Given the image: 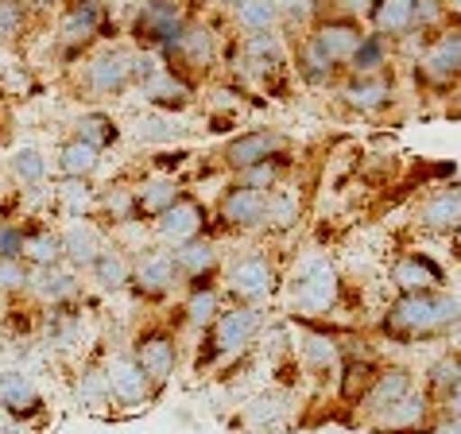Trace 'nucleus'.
I'll return each mask as SVG.
<instances>
[{"mask_svg": "<svg viewBox=\"0 0 461 434\" xmlns=\"http://www.w3.org/2000/svg\"><path fill=\"white\" fill-rule=\"evenodd\" d=\"M175 284H178V272H175L171 249H151V252H140L132 260V279H128V287H132L140 299H163L175 291Z\"/></svg>", "mask_w": 461, "mask_h": 434, "instance_id": "obj_10", "label": "nucleus"}, {"mask_svg": "<svg viewBox=\"0 0 461 434\" xmlns=\"http://www.w3.org/2000/svg\"><path fill=\"white\" fill-rule=\"evenodd\" d=\"M299 353H303V365L314 368V373H334V365H338V346L330 338H318V334H306Z\"/></svg>", "mask_w": 461, "mask_h": 434, "instance_id": "obj_42", "label": "nucleus"}, {"mask_svg": "<svg viewBox=\"0 0 461 434\" xmlns=\"http://www.w3.org/2000/svg\"><path fill=\"white\" fill-rule=\"evenodd\" d=\"M20 249H23L20 222H0V257H20Z\"/></svg>", "mask_w": 461, "mask_h": 434, "instance_id": "obj_52", "label": "nucleus"}, {"mask_svg": "<svg viewBox=\"0 0 461 434\" xmlns=\"http://www.w3.org/2000/svg\"><path fill=\"white\" fill-rule=\"evenodd\" d=\"M279 148H284V136H279V132H272V129H252V132H240V136L229 140L225 151H221V163H225L229 171L240 175V171L256 167V163L279 156Z\"/></svg>", "mask_w": 461, "mask_h": 434, "instance_id": "obj_15", "label": "nucleus"}, {"mask_svg": "<svg viewBox=\"0 0 461 434\" xmlns=\"http://www.w3.org/2000/svg\"><path fill=\"white\" fill-rule=\"evenodd\" d=\"M128 353H132V361L140 365V373L151 380L156 392L167 384V380L175 376V368H178V341H175L171 330H163V326L140 330Z\"/></svg>", "mask_w": 461, "mask_h": 434, "instance_id": "obj_6", "label": "nucleus"}, {"mask_svg": "<svg viewBox=\"0 0 461 434\" xmlns=\"http://www.w3.org/2000/svg\"><path fill=\"white\" fill-rule=\"evenodd\" d=\"M430 434H461V419H442V423L434 427Z\"/></svg>", "mask_w": 461, "mask_h": 434, "instance_id": "obj_56", "label": "nucleus"}, {"mask_svg": "<svg viewBox=\"0 0 461 434\" xmlns=\"http://www.w3.org/2000/svg\"><path fill=\"white\" fill-rule=\"evenodd\" d=\"M28 291L47 306H67V303L78 299V272H70L67 264L40 267V272H32V287Z\"/></svg>", "mask_w": 461, "mask_h": 434, "instance_id": "obj_20", "label": "nucleus"}, {"mask_svg": "<svg viewBox=\"0 0 461 434\" xmlns=\"http://www.w3.org/2000/svg\"><path fill=\"white\" fill-rule=\"evenodd\" d=\"M151 225H156V240H163V245H171V249L186 245V240L202 237V229H206V206H202L198 198L183 194L171 210H163Z\"/></svg>", "mask_w": 461, "mask_h": 434, "instance_id": "obj_12", "label": "nucleus"}, {"mask_svg": "<svg viewBox=\"0 0 461 434\" xmlns=\"http://www.w3.org/2000/svg\"><path fill=\"white\" fill-rule=\"evenodd\" d=\"M442 411H446V419H461V380L442 392Z\"/></svg>", "mask_w": 461, "mask_h": 434, "instance_id": "obj_53", "label": "nucleus"}, {"mask_svg": "<svg viewBox=\"0 0 461 434\" xmlns=\"http://www.w3.org/2000/svg\"><path fill=\"white\" fill-rule=\"evenodd\" d=\"M136 94L144 97L156 113L186 109V105H190V97H194V94H190V82H186V78H178V74L167 70V67H159L148 82H140V86H136Z\"/></svg>", "mask_w": 461, "mask_h": 434, "instance_id": "obj_18", "label": "nucleus"}, {"mask_svg": "<svg viewBox=\"0 0 461 434\" xmlns=\"http://www.w3.org/2000/svg\"><path fill=\"white\" fill-rule=\"evenodd\" d=\"M240 55L249 62V74L256 78H272V74L284 67V43H279L276 32H264V35H249L245 43H240Z\"/></svg>", "mask_w": 461, "mask_h": 434, "instance_id": "obj_30", "label": "nucleus"}, {"mask_svg": "<svg viewBox=\"0 0 461 434\" xmlns=\"http://www.w3.org/2000/svg\"><path fill=\"white\" fill-rule=\"evenodd\" d=\"M264 318H260V306H245V303H233V306H221V314L206 326L210 330V349L213 353H245L256 334H260Z\"/></svg>", "mask_w": 461, "mask_h": 434, "instance_id": "obj_7", "label": "nucleus"}, {"mask_svg": "<svg viewBox=\"0 0 461 434\" xmlns=\"http://www.w3.org/2000/svg\"><path fill=\"white\" fill-rule=\"evenodd\" d=\"M229 16H233V28L245 35H264L276 32V0H229Z\"/></svg>", "mask_w": 461, "mask_h": 434, "instance_id": "obj_31", "label": "nucleus"}, {"mask_svg": "<svg viewBox=\"0 0 461 434\" xmlns=\"http://www.w3.org/2000/svg\"><path fill=\"white\" fill-rule=\"evenodd\" d=\"M70 136H78L82 144L105 151V148H113L121 140V129H117V121H113V113H105V109H86V113H78V121H74V132Z\"/></svg>", "mask_w": 461, "mask_h": 434, "instance_id": "obj_33", "label": "nucleus"}, {"mask_svg": "<svg viewBox=\"0 0 461 434\" xmlns=\"http://www.w3.org/2000/svg\"><path fill=\"white\" fill-rule=\"evenodd\" d=\"M62 264L70 267V272H89V264L97 260V252L109 245L105 233L89 222V217H82V222H70L67 229H62Z\"/></svg>", "mask_w": 461, "mask_h": 434, "instance_id": "obj_17", "label": "nucleus"}, {"mask_svg": "<svg viewBox=\"0 0 461 434\" xmlns=\"http://www.w3.org/2000/svg\"><path fill=\"white\" fill-rule=\"evenodd\" d=\"M422 67L434 78H461V32H442L438 40L427 47Z\"/></svg>", "mask_w": 461, "mask_h": 434, "instance_id": "obj_32", "label": "nucleus"}, {"mask_svg": "<svg viewBox=\"0 0 461 434\" xmlns=\"http://www.w3.org/2000/svg\"><path fill=\"white\" fill-rule=\"evenodd\" d=\"M163 67L175 70L178 78L190 82V74H206L217 62V32L210 28L206 20L186 16V23L178 28V35L159 50Z\"/></svg>", "mask_w": 461, "mask_h": 434, "instance_id": "obj_4", "label": "nucleus"}, {"mask_svg": "<svg viewBox=\"0 0 461 434\" xmlns=\"http://www.w3.org/2000/svg\"><path fill=\"white\" fill-rule=\"evenodd\" d=\"M264 213H267V194L264 190H252V186H240L233 183L217 202V217L229 225V229H264Z\"/></svg>", "mask_w": 461, "mask_h": 434, "instance_id": "obj_16", "label": "nucleus"}, {"mask_svg": "<svg viewBox=\"0 0 461 434\" xmlns=\"http://www.w3.org/2000/svg\"><path fill=\"white\" fill-rule=\"evenodd\" d=\"M419 225L430 233H454L461 225V186H446L419 206Z\"/></svg>", "mask_w": 461, "mask_h": 434, "instance_id": "obj_23", "label": "nucleus"}, {"mask_svg": "<svg viewBox=\"0 0 461 434\" xmlns=\"http://www.w3.org/2000/svg\"><path fill=\"white\" fill-rule=\"evenodd\" d=\"M221 314V291L210 287V284H190V295L183 303V318L194 330H206L213 318Z\"/></svg>", "mask_w": 461, "mask_h": 434, "instance_id": "obj_37", "label": "nucleus"}, {"mask_svg": "<svg viewBox=\"0 0 461 434\" xmlns=\"http://www.w3.org/2000/svg\"><path fill=\"white\" fill-rule=\"evenodd\" d=\"M97 210L113 222H136V190L132 186H113L97 198Z\"/></svg>", "mask_w": 461, "mask_h": 434, "instance_id": "obj_44", "label": "nucleus"}, {"mask_svg": "<svg viewBox=\"0 0 461 434\" xmlns=\"http://www.w3.org/2000/svg\"><path fill=\"white\" fill-rule=\"evenodd\" d=\"M20 260L28 264L32 272L62 264V237H59V229H50V225H32V229H23Z\"/></svg>", "mask_w": 461, "mask_h": 434, "instance_id": "obj_25", "label": "nucleus"}, {"mask_svg": "<svg viewBox=\"0 0 461 434\" xmlns=\"http://www.w3.org/2000/svg\"><path fill=\"white\" fill-rule=\"evenodd\" d=\"M8 175L12 183H20V190H35L47 183V156L32 144H20L16 151L8 156Z\"/></svg>", "mask_w": 461, "mask_h": 434, "instance_id": "obj_34", "label": "nucleus"}, {"mask_svg": "<svg viewBox=\"0 0 461 434\" xmlns=\"http://www.w3.org/2000/svg\"><path fill=\"white\" fill-rule=\"evenodd\" d=\"M0 407L20 423H32L35 415H43V392L28 368H5L0 373Z\"/></svg>", "mask_w": 461, "mask_h": 434, "instance_id": "obj_14", "label": "nucleus"}, {"mask_svg": "<svg viewBox=\"0 0 461 434\" xmlns=\"http://www.w3.org/2000/svg\"><path fill=\"white\" fill-rule=\"evenodd\" d=\"M28 287H32V267L20 257H0V295L16 299V295H28Z\"/></svg>", "mask_w": 461, "mask_h": 434, "instance_id": "obj_43", "label": "nucleus"}, {"mask_svg": "<svg viewBox=\"0 0 461 434\" xmlns=\"http://www.w3.org/2000/svg\"><path fill=\"white\" fill-rule=\"evenodd\" d=\"M446 20V5L442 0H415V32H430Z\"/></svg>", "mask_w": 461, "mask_h": 434, "instance_id": "obj_51", "label": "nucleus"}, {"mask_svg": "<svg viewBox=\"0 0 461 434\" xmlns=\"http://www.w3.org/2000/svg\"><path fill=\"white\" fill-rule=\"evenodd\" d=\"M74 400H78V407H86V411H105V407L113 403L105 365H86L82 368L78 384H74Z\"/></svg>", "mask_w": 461, "mask_h": 434, "instance_id": "obj_35", "label": "nucleus"}, {"mask_svg": "<svg viewBox=\"0 0 461 434\" xmlns=\"http://www.w3.org/2000/svg\"><path fill=\"white\" fill-rule=\"evenodd\" d=\"M186 124L175 117V113H151L148 121H140V140H148V144H159V140H175L183 136Z\"/></svg>", "mask_w": 461, "mask_h": 434, "instance_id": "obj_47", "label": "nucleus"}, {"mask_svg": "<svg viewBox=\"0 0 461 434\" xmlns=\"http://www.w3.org/2000/svg\"><path fill=\"white\" fill-rule=\"evenodd\" d=\"M132 89V47H97L86 50L74 70V94L86 101H109Z\"/></svg>", "mask_w": 461, "mask_h": 434, "instance_id": "obj_2", "label": "nucleus"}, {"mask_svg": "<svg viewBox=\"0 0 461 434\" xmlns=\"http://www.w3.org/2000/svg\"><path fill=\"white\" fill-rule=\"evenodd\" d=\"M461 322V299L446 295V291H419V295H400L388 314H384L380 330L395 341H419L434 334H450Z\"/></svg>", "mask_w": 461, "mask_h": 434, "instance_id": "obj_1", "label": "nucleus"}, {"mask_svg": "<svg viewBox=\"0 0 461 434\" xmlns=\"http://www.w3.org/2000/svg\"><path fill=\"white\" fill-rule=\"evenodd\" d=\"M454 240H457V252H461V225L454 229Z\"/></svg>", "mask_w": 461, "mask_h": 434, "instance_id": "obj_58", "label": "nucleus"}, {"mask_svg": "<svg viewBox=\"0 0 461 434\" xmlns=\"http://www.w3.org/2000/svg\"><path fill=\"white\" fill-rule=\"evenodd\" d=\"M361 40H365L361 20H349V16H326V20H318L311 32V43L322 50L334 67H345Z\"/></svg>", "mask_w": 461, "mask_h": 434, "instance_id": "obj_13", "label": "nucleus"}, {"mask_svg": "<svg viewBox=\"0 0 461 434\" xmlns=\"http://www.w3.org/2000/svg\"><path fill=\"white\" fill-rule=\"evenodd\" d=\"M368 8H373V0H341V12H338V16L357 20V16H368Z\"/></svg>", "mask_w": 461, "mask_h": 434, "instance_id": "obj_54", "label": "nucleus"}, {"mask_svg": "<svg viewBox=\"0 0 461 434\" xmlns=\"http://www.w3.org/2000/svg\"><path fill=\"white\" fill-rule=\"evenodd\" d=\"M427 407H430L427 395L411 388L400 403H392L388 411H380L376 419H380V427H384V430H411V427H419L422 419H427Z\"/></svg>", "mask_w": 461, "mask_h": 434, "instance_id": "obj_36", "label": "nucleus"}, {"mask_svg": "<svg viewBox=\"0 0 461 434\" xmlns=\"http://www.w3.org/2000/svg\"><path fill=\"white\" fill-rule=\"evenodd\" d=\"M392 284L403 295H419V291H442V267L427 257H403L392 267Z\"/></svg>", "mask_w": 461, "mask_h": 434, "instance_id": "obj_26", "label": "nucleus"}, {"mask_svg": "<svg viewBox=\"0 0 461 434\" xmlns=\"http://www.w3.org/2000/svg\"><path fill=\"white\" fill-rule=\"evenodd\" d=\"M105 28V5L101 0H70L59 20V43L67 55H86Z\"/></svg>", "mask_w": 461, "mask_h": 434, "instance_id": "obj_8", "label": "nucleus"}, {"mask_svg": "<svg viewBox=\"0 0 461 434\" xmlns=\"http://www.w3.org/2000/svg\"><path fill=\"white\" fill-rule=\"evenodd\" d=\"M32 8L28 0H0V47L20 43V35L28 32Z\"/></svg>", "mask_w": 461, "mask_h": 434, "instance_id": "obj_41", "label": "nucleus"}, {"mask_svg": "<svg viewBox=\"0 0 461 434\" xmlns=\"http://www.w3.org/2000/svg\"><path fill=\"white\" fill-rule=\"evenodd\" d=\"M89 279L101 287V291H109V295H117V291L128 287V279H132V260L124 257V249L117 245H105L97 252V260L89 264Z\"/></svg>", "mask_w": 461, "mask_h": 434, "instance_id": "obj_28", "label": "nucleus"}, {"mask_svg": "<svg viewBox=\"0 0 461 434\" xmlns=\"http://www.w3.org/2000/svg\"><path fill=\"white\" fill-rule=\"evenodd\" d=\"M109 373V395L117 407H128V411H136V407H148L156 388H151V380L140 373V365L132 361V353H117L113 361L105 365Z\"/></svg>", "mask_w": 461, "mask_h": 434, "instance_id": "obj_11", "label": "nucleus"}, {"mask_svg": "<svg viewBox=\"0 0 461 434\" xmlns=\"http://www.w3.org/2000/svg\"><path fill=\"white\" fill-rule=\"evenodd\" d=\"M55 167L62 178H78V183H86V178H94L101 167V151L82 144L78 136H67L55 151Z\"/></svg>", "mask_w": 461, "mask_h": 434, "instance_id": "obj_27", "label": "nucleus"}, {"mask_svg": "<svg viewBox=\"0 0 461 434\" xmlns=\"http://www.w3.org/2000/svg\"><path fill=\"white\" fill-rule=\"evenodd\" d=\"M291 311L299 314H311V318H322L338 306V295H341V276L338 267L322 260V257H306L299 267L291 272Z\"/></svg>", "mask_w": 461, "mask_h": 434, "instance_id": "obj_3", "label": "nucleus"}, {"mask_svg": "<svg viewBox=\"0 0 461 434\" xmlns=\"http://www.w3.org/2000/svg\"><path fill=\"white\" fill-rule=\"evenodd\" d=\"M376 368L373 361H345V373H341V395L345 400H361L365 388L373 384Z\"/></svg>", "mask_w": 461, "mask_h": 434, "instance_id": "obj_48", "label": "nucleus"}, {"mask_svg": "<svg viewBox=\"0 0 461 434\" xmlns=\"http://www.w3.org/2000/svg\"><path fill=\"white\" fill-rule=\"evenodd\" d=\"M183 198V183L171 175H156L136 186V222H156L163 210H171Z\"/></svg>", "mask_w": 461, "mask_h": 434, "instance_id": "obj_21", "label": "nucleus"}, {"mask_svg": "<svg viewBox=\"0 0 461 434\" xmlns=\"http://www.w3.org/2000/svg\"><path fill=\"white\" fill-rule=\"evenodd\" d=\"M411 388H415L411 373H407V368H400V365H392V368H380V373L373 376V384L365 388V395H361L357 403H361L368 415H380V411H388L392 403H400Z\"/></svg>", "mask_w": 461, "mask_h": 434, "instance_id": "obj_19", "label": "nucleus"}, {"mask_svg": "<svg viewBox=\"0 0 461 434\" xmlns=\"http://www.w3.org/2000/svg\"><path fill=\"white\" fill-rule=\"evenodd\" d=\"M171 260H175L178 279L206 284V276H213V267H217V249H213V240L194 237V240H186V245H175L171 249Z\"/></svg>", "mask_w": 461, "mask_h": 434, "instance_id": "obj_22", "label": "nucleus"}, {"mask_svg": "<svg viewBox=\"0 0 461 434\" xmlns=\"http://www.w3.org/2000/svg\"><path fill=\"white\" fill-rule=\"evenodd\" d=\"M190 12L183 8V0H140V12L132 16V40L140 50H159L167 47L178 28L186 23Z\"/></svg>", "mask_w": 461, "mask_h": 434, "instance_id": "obj_5", "label": "nucleus"}, {"mask_svg": "<svg viewBox=\"0 0 461 434\" xmlns=\"http://www.w3.org/2000/svg\"><path fill=\"white\" fill-rule=\"evenodd\" d=\"M272 287H276V267L267 257H260V252H249V257L233 260L225 272V291L245 306H260L272 295Z\"/></svg>", "mask_w": 461, "mask_h": 434, "instance_id": "obj_9", "label": "nucleus"}, {"mask_svg": "<svg viewBox=\"0 0 461 434\" xmlns=\"http://www.w3.org/2000/svg\"><path fill=\"white\" fill-rule=\"evenodd\" d=\"M299 225V198L291 190H272L267 194V213H264V229L272 233H287V229Z\"/></svg>", "mask_w": 461, "mask_h": 434, "instance_id": "obj_40", "label": "nucleus"}, {"mask_svg": "<svg viewBox=\"0 0 461 434\" xmlns=\"http://www.w3.org/2000/svg\"><path fill=\"white\" fill-rule=\"evenodd\" d=\"M294 67H299V78L303 82H311V86H326L330 78H334V62H330L322 50H318L314 43H311V35L303 40V47L294 50Z\"/></svg>", "mask_w": 461, "mask_h": 434, "instance_id": "obj_39", "label": "nucleus"}, {"mask_svg": "<svg viewBox=\"0 0 461 434\" xmlns=\"http://www.w3.org/2000/svg\"><path fill=\"white\" fill-rule=\"evenodd\" d=\"M279 175H284V159L272 156V159L256 163V167H249V171H240L237 183H240V186H252V190H264V194H272L276 183H279Z\"/></svg>", "mask_w": 461, "mask_h": 434, "instance_id": "obj_46", "label": "nucleus"}, {"mask_svg": "<svg viewBox=\"0 0 461 434\" xmlns=\"http://www.w3.org/2000/svg\"><path fill=\"white\" fill-rule=\"evenodd\" d=\"M341 97H345V105H353L357 113H380L392 101V82L380 78V74H365V78L353 74V78L341 86Z\"/></svg>", "mask_w": 461, "mask_h": 434, "instance_id": "obj_29", "label": "nucleus"}, {"mask_svg": "<svg viewBox=\"0 0 461 434\" xmlns=\"http://www.w3.org/2000/svg\"><path fill=\"white\" fill-rule=\"evenodd\" d=\"M461 380V353H446V357H438V361L430 365V388L434 392H446V388H454Z\"/></svg>", "mask_w": 461, "mask_h": 434, "instance_id": "obj_49", "label": "nucleus"}, {"mask_svg": "<svg viewBox=\"0 0 461 434\" xmlns=\"http://www.w3.org/2000/svg\"><path fill=\"white\" fill-rule=\"evenodd\" d=\"M384 62H388V40H380L376 32H365V40L357 43V50L349 55V74H357V78H365V74H380Z\"/></svg>", "mask_w": 461, "mask_h": 434, "instance_id": "obj_38", "label": "nucleus"}, {"mask_svg": "<svg viewBox=\"0 0 461 434\" xmlns=\"http://www.w3.org/2000/svg\"><path fill=\"white\" fill-rule=\"evenodd\" d=\"M59 202H62V213L74 217V222L89 217V210L97 206V198H89V186L78 183V178H67V183L59 186Z\"/></svg>", "mask_w": 461, "mask_h": 434, "instance_id": "obj_45", "label": "nucleus"}, {"mask_svg": "<svg viewBox=\"0 0 461 434\" xmlns=\"http://www.w3.org/2000/svg\"><path fill=\"white\" fill-rule=\"evenodd\" d=\"M318 8V0H276V16L291 23V28H299V23H311Z\"/></svg>", "mask_w": 461, "mask_h": 434, "instance_id": "obj_50", "label": "nucleus"}, {"mask_svg": "<svg viewBox=\"0 0 461 434\" xmlns=\"http://www.w3.org/2000/svg\"><path fill=\"white\" fill-rule=\"evenodd\" d=\"M368 20L380 40H403L415 32V0H373Z\"/></svg>", "mask_w": 461, "mask_h": 434, "instance_id": "obj_24", "label": "nucleus"}, {"mask_svg": "<svg viewBox=\"0 0 461 434\" xmlns=\"http://www.w3.org/2000/svg\"><path fill=\"white\" fill-rule=\"evenodd\" d=\"M0 434H23V423L20 419H12L5 407H0Z\"/></svg>", "mask_w": 461, "mask_h": 434, "instance_id": "obj_55", "label": "nucleus"}, {"mask_svg": "<svg viewBox=\"0 0 461 434\" xmlns=\"http://www.w3.org/2000/svg\"><path fill=\"white\" fill-rule=\"evenodd\" d=\"M8 314H12V311H8V299H5V295H0V326H5V322H8Z\"/></svg>", "mask_w": 461, "mask_h": 434, "instance_id": "obj_57", "label": "nucleus"}, {"mask_svg": "<svg viewBox=\"0 0 461 434\" xmlns=\"http://www.w3.org/2000/svg\"><path fill=\"white\" fill-rule=\"evenodd\" d=\"M186 5H210V0H186Z\"/></svg>", "mask_w": 461, "mask_h": 434, "instance_id": "obj_59", "label": "nucleus"}]
</instances>
